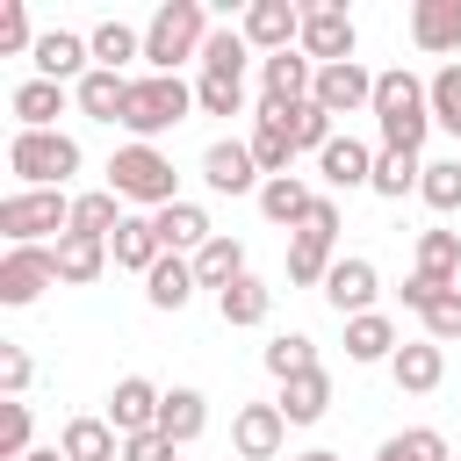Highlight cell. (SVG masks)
Listing matches in <instances>:
<instances>
[{
  "instance_id": "obj_40",
  "label": "cell",
  "mask_w": 461,
  "mask_h": 461,
  "mask_svg": "<svg viewBox=\"0 0 461 461\" xmlns=\"http://www.w3.org/2000/svg\"><path fill=\"white\" fill-rule=\"evenodd\" d=\"M245 58H252L245 29H209V43H202V72L209 79H245Z\"/></svg>"
},
{
  "instance_id": "obj_4",
  "label": "cell",
  "mask_w": 461,
  "mask_h": 461,
  "mask_svg": "<svg viewBox=\"0 0 461 461\" xmlns=\"http://www.w3.org/2000/svg\"><path fill=\"white\" fill-rule=\"evenodd\" d=\"M108 187H115L122 202L151 209V216L180 202V194H173V187H180V173H173V158H166L158 144H122V151L108 158Z\"/></svg>"
},
{
  "instance_id": "obj_46",
  "label": "cell",
  "mask_w": 461,
  "mask_h": 461,
  "mask_svg": "<svg viewBox=\"0 0 461 461\" xmlns=\"http://www.w3.org/2000/svg\"><path fill=\"white\" fill-rule=\"evenodd\" d=\"M288 130H295V151H324L339 130H331V115L317 108V101H303V108H288Z\"/></svg>"
},
{
  "instance_id": "obj_11",
  "label": "cell",
  "mask_w": 461,
  "mask_h": 461,
  "mask_svg": "<svg viewBox=\"0 0 461 461\" xmlns=\"http://www.w3.org/2000/svg\"><path fill=\"white\" fill-rule=\"evenodd\" d=\"M238 29H245V43H252L259 58H281L288 43H303V7H295V0H252Z\"/></svg>"
},
{
  "instance_id": "obj_2",
  "label": "cell",
  "mask_w": 461,
  "mask_h": 461,
  "mask_svg": "<svg viewBox=\"0 0 461 461\" xmlns=\"http://www.w3.org/2000/svg\"><path fill=\"white\" fill-rule=\"evenodd\" d=\"M187 115H194V86H187L180 72H144V79H130V101H122L130 144H151V137H166V130L187 122Z\"/></svg>"
},
{
  "instance_id": "obj_27",
  "label": "cell",
  "mask_w": 461,
  "mask_h": 461,
  "mask_svg": "<svg viewBox=\"0 0 461 461\" xmlns=\"http://www.w3.org/2000/svg\"><path fill=\"white\" fill-rule=\"evenodd\" d=\"M72 101H79V115H94V122H122V101H130V79L122 72H86L79 86H72Z\"/></svg>"
},
{
  "instance_id": "obj_3",
  "label": "cell",
  "mask_w": 461,
  "mask_h": 461,
  "mask_svg": "<svg viewBox=\"0 0 461 461\" xmlns=\"http://www.w3.org/2000/svg\"><path fill=\"white\" fill-rule=\"evenodd\" d=\"M202 43H209V7L202 0H166L144 22V65L151 72H180L187 58H202Z\"/></svg>"
},
{
  "instance_id": "obj_47",
  "label": "cell",
  "mask_w": 461,
  "mask_h": 461,
  "mask_svg": "<svg viewBox=\"0 0 461 461\" xmlns=\"http://www.w3.org/2000/svg\"><path fill=\"white\" fill-rule=\"evenodd\" d=\"M425 339H432V346L461 339V288H439V295L425 303Z\"/></svg>"
},
{
  "instance_id": "obj_19",
  "label": "cell",
  "mask_w": 461,
  "mask_h": 461,
  "mask_svg": "<svg viewBox=\"0 0 461 461\" xmlns=\"http://www.w3.org/2000/svg\"><path fill=\"white\" fill-rule=\"evenodd\" d=\"M151 223H158V245H166V252H180V259H194V252L216 238V223H209V209H202V202H173V209H158Z\"/></svg>"
},
{
  "instance_id": "obj_12",
  "label": "cell",
  "mask_w": 461,
  "mask_h": 461,
  "mask_svg": "<svg viewBox=\"0 0 461 461\" xmlns=\"http://www.w3.org/2000/svg\"><path fill=\"white\" fill-rule=\"evenodd\" d=\"M29 65H36V79L79 86V79L94 72V50H86V36H72V29H43V36H36V50H29Z\"/></svg>"
},
{
  "instance_id": "obj_9",
  "label": "cell",
  "mask_w": 461,
  "mask_h": 461,
  "mask_svg": "<svg viewBox=\"0 0 461 461\" xmlns=\"http://www.w3.org/2000/svg\"><path fill=\"white\" fill-rule=\"evenodd\" d=\"M310 101H317L324 115H360V108H375V72H367L360 58H346V65H317Z\"/></svg>"
},
{
  "instance_id": "obj_25",
  "label": "cell",
  "mask_w": 461,
  "mask_h": 461,
  "mask_svg": "<svg viewBox=\"0 0 461 461\" xmlns=\"http://www.w3.org/2000/svg\"><path fill=\"white\" fill-rule=\"evenodd\" d=\"M108 252H115V267H130V274H151V267L166 259V245H158V223H151V216H122V230L108 238Z\"/></svg>"
},
{
  "instance_id": "obj_21",
  "label": "cell",
  "mask_w": 461,
  "mask_h": 461,
  "mask_svg": "<svg viewBox=\"0 0 461 461\" xmlns=\"http://www.w3.org/2000/svg\"><path fill=\"white\" fill-rule=\"evenodd\" d=\"M317 173L346 194V187H375V151L360 144V137H331L324 151H317Z\"/></svg>"
},
{
  "instance_id": "obj_37",
  "label": "cell",
  "mask_w": 461,
  "mask_h": 461,
  "mask_svg": "<svg viewBox=\"0 0 461 461\" xmlns=\"http://www.w3.org/2000/svg\"><path fill=\"white\" fill-rule=\"evenodd\" d=\"M331 267H339V259H331V238H310V230L288 238V281H295V288H324Z\"/></svg>"
},
{
  "instance_id": "obj_30",
  "label": "cell",
  "mask_w": 461,
  "mask_h": 461,
  "mask_svg": "<svg viewBox=\"0 0 461 461\" xmlns=\"http://www.w3.org/2000/svg\"><path fill=\"white\" fill-rule=\"evenodd\" d=\"M324 411H331V375H324V367L281 382V418H288V425H317Z\"/></svg>"
},
{
  "instance_id": "obj_34",
  "label": "cell",
  "mask_w": 461,
  "mask_h": 461,
  "mask_svg": "<svg viewBox=\"0 0 461 461\" xmlns=\"http://www.w3.org/2000/svg\"><path fill=\"white\" fill-rule=\"evenodd\" d=\"M86 50H94L101 72H122L130 58H144V29H130V22H101V29L86 36Z\"/></svg>"
},
{
  "instance_id": "obj_14",
  "label": "cell",
  "mask_w": 461,
  "mask_h": 461,
  "mask_svg": "<svg viewBox=\"0 0 461 461\" xmlns=\"http://www.w3.org/2000/svg\"><path fill=\"white\" fill-rule=\"evenodd\" d=\"M281 439H288L281 403H245V411L230 418V447H238V461H274Z\"/></svg>"
},
{
  "instance_id": "obj_53",
  "label": "cell",
  "mask_w": 461,
  "mask_h": 461,
  "mask_svg": "<svg viewBox=\"0 0 461 461\" xmlns=\"http://www.w3.org/2000/svg\"><path fill=\"white\" fill-rule=\"evenodd\" d=\"M295 461H339V454H331V447H310V454H295Z\"/></svg>"
},
{
  "instance_id": "obj_49",
  "label": "cell",
  "mask_w": 461,
  "mask_h": 461,
  "mask_svg": "<svg viewBox=\"0 0 461 461\" xmlns=\"http://www.w3.org/2000/svg\"><path fill=\"white\" fill-rule=\"evenodd\" d=\"M29 375H36V367H29V353H22L14 339H0V389H7V396H22V389H29Z\"/></svg>"
},
{
  "instance_id": "obj_5",
  "label": "cell",
  "mask_w": 461,
  "mask_h": 461,
  "mask_svg": "<svg viewBox=\"0 0 461 461\" xmlns=\"http://www.w3.org/2000/svg\"><path fill=\"white\" fill-rule=\"evenodd\" d=\"M7 173L22 187H65L79 173V137H65V130H14L7 137Z\"/></svg>"
},
{
  "instance_id": "obj_16",
  "label": "cell",
  "mask_w": 461,
  "mask_h": 461,
  "mask_svg": "<svg viewBox=\"0 0 461 461\" xmlns=\"http://www.w3.org/2000/svg\"><path fill=\"white\" fill-rule=\"evenodd\" d=\"M375 288H382L375 259H339V267L324 274V303H331L339 317H367V310H375Z\"/></svg>"
},
{
  "instance_id": "obj_52",
  "label": "cell",
  "mask_w": 461,
  "mask_h": 461,
  "mask_svg": "<svg viewBox=\"0 0 461 461\" xmlns=\"http://www.w3.org/2000/svg\"><path fill=\"white\" fill-rule=\"evenodd\" d=\"M432 295H439V281H425V274H411V281H403V310H418V317H425V303H432Z\"/></svg>"
},
{
  "instance_id": "obj_38",
  "label": "cell",
  "mask_w": 461,
  "mask_h": 461,
  "mask_svg": "<svg viewBox=\"0 0 461 461\" xmlns=\"http://www.w3.org/2000/svg\"><path fill=\"white\" fill-rule=\"evenodd\" d=\"M418 274L439 281V288H461V281H454V274H461V238H454V230H418Z\"/></svg>"
},
{
  "instance_id": "obj_20",
  "label": "cell",
  "mask_w": 461,
  "mask_h": 461,
  "mask_svg": "<svg viewBox=\"0 0 461 461\" xmlns=\"http://www.w3.org/2000/svg\"><path fill=\"white\" fill-rule=\"evenodd\" d=\"M389 375H396V389L432 396V389L447 382V353H439L432 339H403V346H396V360H389Z\"/></svg>"
},
{
  "instance_id": "obj_43",
  "label": "cell",
  "mask_w": 461,
  "mask_h": 461,
  "mask_svg": "<svg viewBox=\"0 0 461 461\" xmlns=\"http://www.w3.org/2000/svg\"><path fill=\"white\" fill-rule=\"evenodd\" d=\"M425 94H432V122L461 137V65H439V72L425 79Z\"/></svg>"
},
{
  "instance_id": "obj_23",
  "label": "cell",
  "mask_w": 461,
  "mask_h": 461,
  "mask_svg": "<svg viewBox=\"0 0 461 461\" xmlns=\"http://www.w3.org/2000/svg\"><path fill=\"white\" fill-rule=\"evenodd\" d=\"M58 454H65V461H122V432H115L108 418H72V425L58 432Z\"/></svg>"
},
{
  "instance_id": "obj_17",
  "label": "cell",
  "mask_w": 461,
  "mask_h": 461,
  "mask_svg": "<svg viewBox=\"0 0 461 461\" xmlns=\"http://www.w3.org/2000/svg\"><path fill=\"white\" fill-rule=\"evenodd\" d=\"M158 403H166V389H151L144 375H122L115 382V396H108V425L130 439V432H158Z\"/></svg>"
},
{
  "instance_id": "obj_26",
  "label": "cell",
  "mask_w": 461,
  "mask_h": 461,
  "mask_svg": "<svg viewBox=\"0 0 461 461\" xmlns=\"http://www.w3.org/2000/svg\"><path fill=\"white\" fill-rule=\"evenodd\" d=\"M194 288H202V281H194V259H180V252H166V259L144 274V303H151V310H187Z\"/></svg>"
},
{
  "instance_id": "obj_44",
  "label": "cell",
  "mask_w": 461,
  "mask_h": 461,
  "mask_svg": "<svg viewBox=\"0 0 461 461\" xmlns=\"http://www.w3.org/2000/svg\"><path fill=\"white\" fill-rule=\"evenodd\" d=\"M29 432H36L29 403H22V396H7V403H0V461H22V454H36V447H29Z\"/></svg>"
},
{
  "instance_id": "obj_50",
  "label": "cell",
  "mask_w": 461,
  "mask_h": 461,
  "mask_svg": "<svg viewBox=\"0 0 461 461\" xmlns=\"http://www.w3.org/2000/svg\"><path fill=\"white\" fill-rule=\"evenodd\" d=\"M122 461H173V439L166 432H130L122 439Z\"/></svg>"
},
{
  "instance_id": "obj_51",
  "label": "cell",
  "mask_w": 461,
  "mask_h": 461,
  "mask_svg": "<svg viewBox=\"0 0 461 461\" xmlns=\"http://www.w3.org/2000/svg\"><path fill=\"white\" fill-rule=\"evenodd\" d=\"M295 230H310V238H339V202H331V194H317V202H310V216H303Z\"/></svg>"
},
{
  "instance_id": "obj_32",
  "label": "cell",
  "mask_w": 461,
  "mask_h": 461,
  "mask_svg": "<svg viewBox=\"0 0 461 461\" xmlns=\"http://www.w3.org/2000/svg\"><path fill=\"white\" fill-rule=\"evenodd\" d=\"M238 274H245V245H238V238H223V230H216V238H209V245H202V252H194V281H202V288H216V295H223V288H230V281H238Z\"/></svg>"
},
{
  "instance_id": "obj_33",
  "label": "cell",
  "mask_w": 461,
  "mask_h": 461,
  "mask_svg": "<svg viewBox=\"0 0 461 461\" xmlns=\"http://www.w3.org/2000/svg\"><path fill=\"white\" fill-rule=\"evenodd\" d=\"M346 360H396V324L382 310L346 317Z\"/></svg>"
},
{
  "instance_id": "obj_1",
  "label": "cell",
  "mask_w": 461,
  "mask_h": 461,
  "mask_svg": "<svg viewBox=\"0 0 461 461\" xmlns=\"http://www.w3.org/2000/svg\"><path fill=\"white\" fill-rule=\"evenodd\" d=\"M375 122H382V144L389 151H418L425 130H432V94L418 72H375Z\"/></svg>"
},
{
  "instance_id": "obj_54",
  "label": "cell",
  "mask_w": 461,
  "mask_h": 461,
  "mask_svg": "<svg viewBox=\"0 0 461 461\" xmlns=\"http://www.w3.org/2000/svg\"><path fill=\"white\" fill-rule=\"evenodd\" d=\"M22 461H65V454H58V447H36V454H22Z\"/></svg>"
},
{
  "instance_id": "obj_45",
  "label": "cell",
  "mask_w": 461,
  "mask_h": 461,
  "mask_svg": "<svg viewBox=\"0 0 461 461\" xmlns=\"http://www.w3.org/2000/svg\"><path fill=\"white\" fill-rule=\"evenodd\" d=\"M194 108L202 115H245V79H194Z\"/></svg>"
},
{
  "instance_id": "obj_10",
  "label": "cell",
  "mask_w": 461,
  "mask_h": 461,
  "mask_svg": "<svg viewBox=\"0 0 461 461\" xmlns=\"http://www.w3.org/2000/svg\"><path fill=\"white\" fill-rule=\"evenodd\" d=\"M202 180H209L216 194H259V187H267V173H259V158H252L245 137H216V144L202 151Z\"/></svg>"
},
{
  "instance_id": "obj_42",
  "label": "cell",
  "mask_w": 461,
  "mask_h": 461,
  "mask_svg": "<svg viewBox=\"0 0 461 461\" xmlns=\"http://www.w3.org/2000/svg\"><path fill=\"white\" fill-rule=\"evenodd\" d=\"M418 194H425V209L454 216V209H461V158H425V180H418Z\"/></svg>"
},
{
  "instance_id": "obj_39",
  "label": "cell",
  "mask_w": 461,
  "mask_h": 461,
  "mask_svg": "<svg viewBox=\"0 0 461 461\" xmlns=\"http://www.w3.org/2000/svg\"><path fill=\"white\" fill-rule=\"evenodd\" d=\"M375 461H454V447H447V432L411 425V432H389V439L375 447Z\"/></svg>"
},
{
  "instance_id": "obj_36",
  "label": "cell",
  "mask_w": 461,
  "mask_h": 461,
  "mask_svg": "<svg viewBox=\"0 0 461 461\" xmlns=\"http://www.w3.org/2000/svg\"><path fill=\"white\" fill-rule=\"evenodd\" d=\"M310 202H317V194H310L295 173H281V180H267V187H259V216H267V223H288V230L310 216Z\"/></svg>"
},
{
  "instance_id": "obj_7",
  "label": "cell",
  "mask_w": 461,
  "mask_h": 461,
  "mask_svg": "<svg viewBox=\"0 0 461 461\" xmlns=\"http://www.w3.org/2000/svg\"><path fill=\"white\" fill-rule=\"evenodd\" d=\"M43 288H58V245H7L0 252V303L29 310Z\"/></svg>"
},
{
  "instance_id": "obj_6",
  "label": "cell",
  "mask_w": 461,
  "mask_h": 461,
  "mask_svg": "<svg viewBox=\"0 0 461 461\" xmlns=\"http://www.w3.org/2000/svg\"><path fill=\"white\" fill-rule=\"evenodd\" d=\"M0 230H7V245H43L50 230L65 238L72 230V194L65 187H14L0 202Z\"/></svg>"
},
{
  "instance_id": "obj_35",
  "label": "cell",
  "mask_w": 461,
  "mask_h": 461,
  "mask_svg": "<svg viewBox=\"0 0 461 461\" xmlns=\"http://www.w3.org/2000/svg\"><path fill=\"white\" fill-rule=\"evenodd\" d=\"M418 180H425V158L418 151H375V194H389V202H403V194H418Z\"/></svg>"
},
{
  "instance_id": "obj_48",
  "label": "cell",
  "mask_w": 461,
  "mask_h": 461,
  "mask_svg": "<svg viewBox=\"0 0 461 461\" xmlns=\"http://www.w3.org/2000/svg\"><path fill=\"white\" fill-rule=\"evenodd\" d=\"M14 50H36V36H29V7H22V0H0V58H14Z\"/></svg>"
},
{
  "instance_id": "obj_13",
  "label": "cell",
  "mask_w": 461,
  "mask_h": 461,
  "mask_svg": "<svg viewBox=\"0 0 461 461\" xmlns=\"http://www.w3.org/2000/svg\"><path fill=\"white\" fill-rule=\"evenodd\" d=\"M317 86V65L303 50H281V58H259V101L267 108H303Z\"/></svg>"
},
{
  "instance_id": "obj_15",
  "label": "cell",
  "mask_w": 461,
  "mask_h": 461,
  "mask_svg": "<svg viewBox=\"0 0 461 461\" xmlns=\"http://www.w3.org/2000/svg\"><path fill=\"white\" fill-rule=\"evenodd\" d=\"M245 144H252L259 173H267V180H281V173L295 166V130H288V108H267V101H259V115H252V137H245Z\"/></svg>"
},
{
  "instance_id": "obj_29",
  "label": "cell",
  "mask_w": 461,
  "mask_h": 461,
  "mask_svg": "<svg viewBox=\"0 0 461 461\" xmlns=\"http://www.w3.org/2000/svg\"><path fill=\"white\" fill-rule=\"evenodd\" d=\"M267 310H274V288H267L259 274H238V281L216 295V317H223V324H267Z\"/></svg>"
},
{
  "instance_id": "obj_31",
  "label": "cell",
  "mask_w": 461,
  "mask_h": 461,
  "mask_svg": "<svg viewBox=\"0 0 461 461\" xmlns=\"http://www.w3.org/2000/svg\"><path fill=\"white\" fill-rule=\"evenodd\" d=\"M72 230H86V238H115V230H122V194H115V187H86V194H72Z\"/></svg>"
},
{
  "instance_id": "obj_28",
  "label": "cell",
  "mask_w": 461,
  "mask_h": 461,
  "mask_svg": "<svg viewBox=\"0 0 461 461\" xmlns=\"http://www.w3.org/2000/svg\"><path fill=\"white\" fill-rule=\"evenodd\" d=\"M202 425H209V396H202V389H166L158 432H166L173 447H187V439H202Z\"/></svg>"
},
{
  "instance_id": "obj_22",
  "label": "cell",
  "mask_w": 461,
  "mask_h": 461,
  "mask_svg": "<svg viewBox=\"0 0 461 461\" xmlns=\"http://www.w3.org/2000/svg\"><path fill=\"white\" fill-rule=\"evenodd\" d=\"M115 252H108V238H86V230H65L58 238V281L65 288H86V281H101V267H108Z\"/></svg>"
},
{
  "instance_id": "obj_24",
  "label": "cell",
  "mask_w": 461,
  "mask_h": 461,
  "mask_svg": "<svg viewBox=\"0 0 461 461\" xmlns=\"http://www.w3.org/2000/svg\"><path fill=\"white\" fill-rule=\"evenodd\" d=\"M7 108H14L22 130H58V115H65V86H58V79H22V86L7 94Z\"/></svg>"
},
{
  "instance_id": "obj_18",
  "label": "cell",
  "mask_w": 461,
  "mask_h": 461,
  "mask_svg": "<svg viewBox=\"0 0 461 461\" xmlns=\"http://www.w3.org/2000/svg\"><path fill=\"white\" fill-rule=\"evenodd\" d=\"M411 43H418L425 58L461 50V0H418V7H411Z\"/></svg>"
},
{
  "instance_id": "obj_41",
  "label": "cell",
  "mask_w": 461,
  "mask_h": 461,
  "mask_svg": "<svg viewBox=\"0 0 461 461\" xmlns=\"http://www.w3.org/2000/svg\"><path fill=\"white\" fill-rule=\"evenodd\" d=\"M267 375H281V382H295V375H317V339H303V331H281V339H267Z\"/></svg>"
},
{
  "instance_id": "obj_8",
  "label": "cell",
  "mask_w": 461,
  "mask_h": 461,
  "mask_svg": "<svg viewBox=\"0 0 461 461\" xmlns=\"http://www.w3.org/2000/svg\"><path fill=\"white\" fill-rule=\"evenodd\" d=\"M353 43H360V29H353V14L339 7V0H324V7H303V58L310 65H346L353 58Z\"/></svg>"
}]
</instances>
